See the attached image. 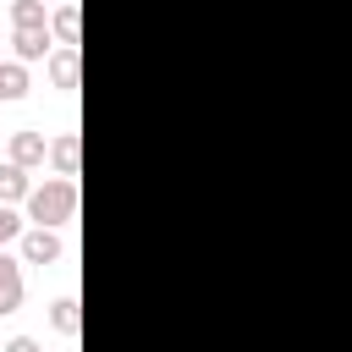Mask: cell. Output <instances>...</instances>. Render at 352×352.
<instances>
[{
  "label": "cell",
  "instance_id": "5bb4252c",
  "mask_svg": "<svg viewBox=\"0 0 352 352\" xmlns=\"http://www.w3.org/2000/svg\"><path fill=\"white\" fill-rule=\"evenodd\" d=\"M6 352H38V341H33V336H11V341H6Z\"/></svg>",
  "mask_w": 352,
  "mask_h": 352
},
{
  "label": "cell",
  "instance_id": "4fadbf2b",
  "mask_svg": "<svg viewBox=\"0 0 352 352\" xmlns=\"http://www.w3.org/2000/svg\"><path fill=\"white\" fill-rule=\"evenodd\" d=\"M11 242H22V220L11 214V204H0V248H11Z\"/></svg>",
  "mask_w": 352,
  "mask_h": 352
},
{
  "label": "cell",
  "instance_id": "5b68a950",
  "mask_svg": "<svg viewBox=\"0 0 352 352\" xmlns=\"http://www.w3.org/2000/svg\"><path fill=\"white\" fill-rule=\"evenodd\" d=\"M22 308V264L0 248V314H16Z\"/></svg>",
  "mask_w": 352,
  "mask_h": 352
},
{
  "label": "cell",
  "instance_id": "7a4b0ae2",
  "mask_svg": "<svg viewBox=\"0 0 352 352\" xmlns=\"http://www.w3.org/2000/svg\"><path fill=\"white\" fill-rule=\"evenodd\" d=\"M60 258V236H55V226H33V231H22V264H55Z\"/></svg>",
  "mask_w": 352,
  "mask_h": 352
},
{
  "label": "cell",
  "instance_id": "7c38bea8",
  "mask_svg": "<svg viewBox=\"0 0 352 352\" xmlns=\"http://www.w3.org/2000/svg\"><path fill=\"white\" fill-rule=\"evenodd\" d=\"M11 28H44V0H11Z\"/></svg>",
  "mask_w": 352,
  "mask_h": 352
},
{
  "label": "cell",
  "instance_id": "3957f363",
  "mask_svg": "<svg viewBox=\"0 0 352 352\" xmlns=\"http://www.w3.org/2000/svg\"><path fill=\"white\" fill-rule=\"evenodd\" d=\"M50 44H55L50 28H16V33H11V55H16V60H50V55H55Z\"/></svg>",
  "mask_w": 352,
  "mask_h": 352
},
{
  "label": "cell",
  "instance_id": "9c48e42d",
  "mask_svg": "<svg viewBox=\"0 0 352 352\" xmlns=\"http://www.w3.org/2000/svg\"><path fill=\"white\" fill-rule=\"evenodd\" d=\"M50 160H55V170H60V176H77V160H82L77 132H60V138L50 143Z\"/></svg>",
  "mask_w": 352,
  "mask_h": 352
},
{
  "label": "cell",
  "instance_id": "6da1fadb",
  "mask_svg": "<svg viewBox=\"0 0 352 352\" xmlns=\"http://www.w3.org/2000/svg\"><path fill=\"white\" fill-rule=\"evenodd\" d=\"M77 214V176H44L28 192V220L33 226H66Z\"/></svg>",
  "mask_w": 352,
  "mask_h": 352
},
{
  "label": "cell",
  "instance_id": "277c9868",
  "mask_svg": "<svg viewBox=\"0 0 352 352\" xmlns=\"http://www.w3.org/2000/svg\"><path fill=\"white\" fill-rule=\"evenodd\" d=\"M44 154H50L44 132H11V148H6V160H16L22 170H33V165H44Z\"/></svg>",
  "mask_w": 352,
  "mask_h": 352
},
{
  "label": "cell",
  "instance_id": "30bf717a",
  "mask_svg": "<svg viewBox=\"0 0 352 352\" xmlns=\"http://www.w3.org/2000/svg\"><path fill=\"white\" fill-rule=\"evenodd\" d=\"M50 324H55L60 336H77V324H82V314H77V297H55V302H50Z\"/></svg>",
  "mask_w": 352,
  "mask_h": 352
},
{
  "label": "cell",
  "instance_id": "8fae6325",
  "mask_svg": "<svg viewBox=\"0 0 352 352\" xmlns=\"http://www.w3.org/2000/svg\"><path fill=\"white\" fill-rule=\"evenodd\" d=\"M77 33H82V16H77V6L66 0V6L55 11V38H60V44H77Z\"/></svg>",
  "mask_w": 352,
  "mask_h": 352
},
{
  "label": "cell",
  "instance_id": "9a60e30c",
  "mask_svg": "<svg viewBox=\"0 0 352 352\" xmlns=\"http://www.w3.org/2000/svg\"><path fill=\"white\" fill-rule=\"evenodd\" d=\"M0 50H6V44H0ZM0 60H6V55H0Z\"/></svg>",
  "mask_w": 352,
  "mask_h": 352
},
{
  "label": "cell",
  "instance_id": "ba28073f",
  "mask_svg": "<svg viewBox=\"0 0 352 352\" xmlns=\"http://www.w3.org/2000/svg\"><path fill=\"white\" fill-rule=\"evenodd\" d=\"M50 82L55 88H77V44H60L50 55Z\"/></svg>",
  "mask_w": 352,
  "mask_h": 352
},
{
  "label": "cell",
  "instance_id": "52a82bcc",
  "mask_svg": "<svg viewBox=\"0 0 352 352\" xmlns=\"http://www.w3.org/2000/svg\"><path fill=\"white\" fill-rule=\"evenodd\" d=\"M28 94V60H0V104H11V99H22Z\"/></svg>",
  "mask_w": 352,
  "mask_h": 352
},
{
  "label": "cell",
  "instance_id": "8992f818",
  "mask_svg": "<svg viewBox=\"0 0 352 352\" xmlns=\"http://www.w3.org/2000/svg\"><path fill=\"white\" fill-rule=\"evenodd\" d=\"M28 192H33L28 170H22L16 160H6V165H0V204H28Z\"/></svg>",
  "mask_w": 352,
  "mask_h": 352
}]
</instances>
